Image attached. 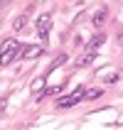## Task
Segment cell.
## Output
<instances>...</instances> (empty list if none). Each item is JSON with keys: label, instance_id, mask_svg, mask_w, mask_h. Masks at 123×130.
<instances>
[{"label": "cell", "instance_id": "3957f363", "mask_svg": "<svg viewBox=\"0 0 123 130\" xmlns=\"http://www.w3.org/2000/svg\"><path fill=\"white\" fill-rule=\"evenodd\" d=\"M49 29H52V17L49 15H39V17H37V35L42 37V42H47Z\"/></svg>", "mask_w": 123, "mask_h": 130}, {"label": "cell", "instance_id": "7a4b0ae2", "mask_svg": "<svg viewBox=\"0 0 123 130\" xmlns=\"http://www.w3.org/2000/svg\"><path fill=\"white\" fill-rule=\"evenodd\" d=\"M84 93H86L84 88H76V91H74L72 96H62V98L57 101V108L62 110V108H72V106H76V103H79L81 98H84Z\"/></svg>", "mask_w": 123, "mask_h": 130}, {"label": "cell", "instance_id": "30bf717a", "mask_svg": "<svg viewBox=\"0 0 123 130\" xmlns=\"http://www.w3.org/2000/svg\"><path fill=\"white\" fill-rule=\"evenodd\" d=\"M64 61H66V54H59V57L54 59V61H52V66H49V71H54V69H57L59 64H64Z\"/></svg>", "mask_w": 123, "mask_h": 130}, {"label": "cell", "instance_id": "7c38bea8", "mask_svg": "<svg viewBox=\"0 0 123 130\" xmlns=\"http://www.w3.org/2000/svg\"><path fill=\"white\" fill-rule=\"evenodd\" d=\"M118 44L123 47V32H118Z\"/></svg>", "mask_w": 123, "mask_h": 130}, {"label": "cell", "instance_id": "6da1fadb", "mask_svg": "<svg viewBox=\"0 0 123 130\" xmlns=\"http://www.w3.org/2000/svg\"><path fill=\"white\" fill-rule=\"evenodd\" d=\"M20 52H22V47L17 39H3V44H0V66L12 64L20 57Z\"/></svg>", "mask_w": 123, "mask_h": 130}, {"label": "cell", "instance_id": "9c48e42d", "mask_svg": "<svg viewBox=\"0 0 123 130\" xmlns=\"http://www.w3.org/2000/svg\"><path fill=\"white\" fill-rule=\"evenodd\" d=\"M101 93H103L101 88H89L86 93H84V98H99V96H101Z\"/></svg>", "mask_w": 123, "mask_h": 130}, {"label": "cell", "instance_id": "4fadbf2b", "mask_svg": "<svg viewBox=\"0 0 123 130\" xmlns=\"http://www.w3.org/2000/svg\"><path fill=\"white\" fill-rule=\"evenodd\" d=\"M7 3H10V0H0V5H7Z\"/></svg>", "mask_w": 123, "mask_h": 130}, {"label": "cell", "instance_id": "5b68a950", "mask_svg": "<svg viewBox=\"0 0 123 130\" xmlns=\"http://www.w3.org/2000/svg\"><path fill=\"white\" fill-rule=\"evenodd\" d=\"M106 20H108V10H106V7H101V10H96V12H94V17H91V25H94V27H101Z\"/></svg>", "mask_w": 123, "mask_h": 130}, {"label": "cell", "instance_id": "8992f818", "mask_svg": "<svg viewBox=\"0 0 123 130\" xmlns=\"http://www.w3.org/2000/svg\"><path fill=\"white\" fill-rule=\"evenodd\" d=\"M103 42H106V37H103V32H101V35H94L91 39H89L86 49H89V52H96V49H99V47H101Z\"/></svg>", "mask_w": 123, "mask_h": 130}, {"label": "cell", "instance_id": "8fae6325", "mask_svg": "<svg viewBox=\"0 0 123 130\" xmlns=\"http://www.w3.org/2000/svg\"><path fill=\"white\" fill-rule=\"evenodd\" d=\"M64 88V84L62 86H54V88H47V91H42V96H52V93H57V91H62Z\"/></svg>", "mask_w": 123, "mask_h": 130}, {"label": "cell", "instance_id": "52a82bcc", "mask_svg": "<svg viewBox=\"0 0 123 130\" xmlns=\"http://www.w3.org/2000/svg\"><path fill=\"white\" fill-rule=\"evenodd\" d=\"M25 25H27V12H22V15H17L15 17V22H12V29H25Z\"/></svg>", "mask_w": 123, "mask_h": 130}, {"label": "cell", "instance_id": "ba28073f", "mask_svg": "<svg viewBox=\"0 0 123 130\" xmlns=\"http://www.w3.org/2000/svg\"><path fill=\"white\" fill-rule=\"evenodd\" d=\"M94 54H96V52H86L84 57H79V61H76V66H89L91 61H94Z\"/></svg>", "mask_w": 123, "mask_h": 130}, {"label": "cell", "instance_id": "277c9868", "mask_svg": "<svg viewBox=\"0 0 123 130\" xmlns=\"http://www.w3.org/2000/svg\"><path fill=\"white\" fill-rule=\"evenodd\" d=\"M42 54H44V47H42V44H30V47H25V49L20 52L22 59H37V57H42Z\"/></svg>", "mask_w": 123, "mask_h": 130}]
</instances>
